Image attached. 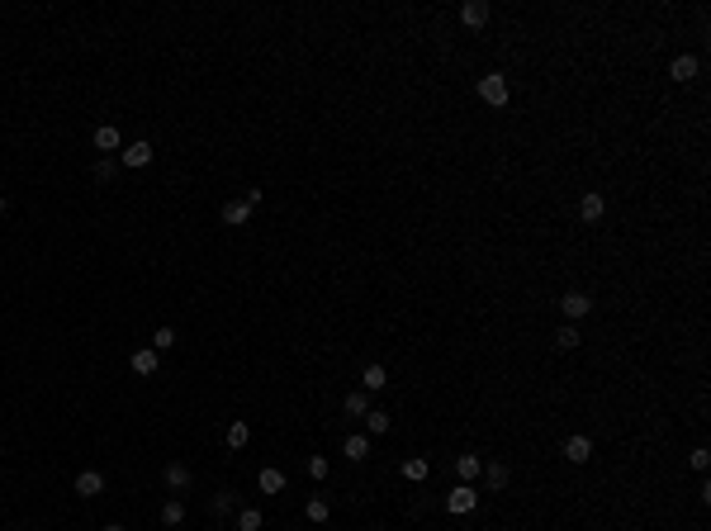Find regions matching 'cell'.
<instances>
[{"label": "cell", "instance_id": "obj_21", "mask_svg": "<svg viewBox=\"0 0 711 531\" xmlns=\"http://www.w3.org/2000/svg\"><path fill=\"white\" fill-rule=\"evenodd\" d=\"M161 522H166V527H180V522H185V503L166 498V503H161Z\"/></svg>", "mask_w": 711, "mask_h": 531}, {"label": "cell", "instance_id": "obj_11", "mask_svg": "<svg viewBox=\"0 0 711 531\" xmlns=\"http://www.w3.org/2000/svg\"><path fill=\"white\" fill-rule=\"evenodd\" d=\"M565 455H569V465H584L588 455H593V441H588V437H569L565 441Z\"/></svg>", "mask_w": 711, "mask_h": 531}, {"label": "cell", "instance_id": "obj_18", "mask_svg": "<svg viewBox=\"0 0 711 531\" xmlns=\"http://www.w3.org/2000/svg\"><path fill=\"white\" fill-rule=\"evenodd\" d=\"M342 455H347V460H365V455H370V437H347L342 441Z\"/></svg>", "mask_w": 711, "mask_h": 531}, {"label": "cell", "instance_id": "obj_28", "mask_svg": "<svg viewBox=\"0 0 711 531\" xmlns=\"http://www.w3.org/2000/svg\"><path fill=\"white\" fill-rule=\"evenodd\" d=\"M228 508H233V493H228V489H223V493H214V498H209V513H214V517H223V513H228Z\"/></svg>", "mask_w": 711, "mask_h": 531}, {"label": "cell", "instance_id": "obj_8", "mask_svg": "<svg viewBox=\"0 0 711 531\" xmlns=\"http://www.w3.org/2000/svg\"><path fill=\"white\" fill-rule=\"evenodd\" d=\"M602 214H607V200H602V195H584V200H579V219L584 223H598Z\"/></svg>", "mask_w": 711, "mask_h": 531}, {"label": "cell", "instance_id": "obj_14", "mask_svg": "<svg viewBox=\"0 0 711 531\" xmlns=\"http://www.w3.org/2000/svg\"><path fill=\"white\" fill-rule=\"evenodd\" d=\"M152 161V142H128L124 147V166H147Z\"/></svg>", "mask_w": 711, "mask_h": 531}, {"label": "cell", "instance_id": "obj_13", "mask_svg": "<svg viewBox=\"0 0 711 531\" xmlns=\"http://www.w3.org/2000/svg\"><path fill=\"white\" fill-rule=\"evenodd\" d=\"M342 413H351V418H365V413H370V394H365V389H351L347 399H342Z\"/></svg>", "mask_w": 711, "mask_h": 531}, {"label": "cell", "instance_id": "obj_4", "mask_svg": "<svg viewBox=\"0 0 711 531\" xmlns=\"http://www.w3.org/2000/svg\"><path fill=\"white\" fill-rule=\"evenodd\" d=\"M560 309H565V318H569V323H579V318H588V313H593V299L574 290V295H565V299H560Z\"/></svg>", "mask_w": 711, "mask_h": 531}, {"label": "cell", "instance_id": "obj_12", "mask_svg": "<svg viewBox=\"0 0 711 531\" xmlns=\"http://www.w3.org/2000/svg\"><path fill=\"white\" fill-rule=\"evenodd\" d=\"M256 484H261V493H284V469L266 465L261 474H256Z\"/></svg>", "mask_w": 711, "mask_h": 531}, {"label": "cell", "instance_id": "obj_27", "mask_svg": "<svg viewBox=\"0 0 711 531\" xmlns=\"http://www.w3.org/2000/svg\"><path fill=\"white\" fill-rule=\"evenodd\" d=\"M304 513H308V522H328L332 508H328V498H308V508H304Z\"/></svg>", "mask_w": 711, "mask_h": 531}, {"label": "cell", "instance_id": "obj_10", "mask_svg": "<svg viewBox=\"0 0 711 531\" xmlns=\"http://www.w3.org/2000/svg\"><path fill=\"white\" fill-rule=\"evenodd\" d=\"M456 474H460V484H470V479L484 474V460L479 455H456Z\"/></svg>", "mask_w": 711, "mask_h": 531}, {"label": "cell", "instance_id": "obj_5", "mask_svg": "<svg viewBox=\"0 0 711 531\" xmlns=\"http://www.w3.org/2000/svg\"><path fill=\"white\" fill-rule=\"evenodd\" d=\"M95 147H100V152H124V133H119V124H100V128H95Z\"/></svg>", "mask_w": 711, "mask_h": 531}, {"label": "cell", "instance_id": "obj_1", "mask_svg": "<svg viewBox=\"0 0 711 531\" xmlns=\"http://www.w3.org/2000/svg\"><path fill=\"white\" fill-rule=\"evenodd\" d=\"M507 76H498V72H489V76H479V100L484 105H493V110H503L507 105Z\"/></svg>", "mask_w": 711, "mask_h": 531}, {"label": "cell", "instance_id": "obj_15", "mask_svg": "<svg viewBox=\"0 0 711 531\" xmlns=\"http://www.w3.org/2000/svg\"><path fill=\"white\" fill-rule=\"evenodd\" d=\"M384 384H389V375H384V365H365V370H361V389H365V394L384 389Z\"/></svg>", "mask_w": 711, "mask_h": 531}, {"label": "cell", "instance_id": "obj_29", "mask_svg": "<svg viewBox=\"0 0 711 531\" xmlns=\"http://www.w3.org/2000/svg\"><path fill=\"white\" fill-rule=\"evenodd\" d=\"M308 474H313V479H328V455H308Z\"/></svg>", "mask_w": 711, "mask_h": 531}, {"label": "cell", "instance_id": "obj_20", "mask_svg": "<svg viewBox=\"0 0 711 531\" xmlns=\"http://www.w3.org/2000/svg\"><path fill=\"white\" fill-rule=\"evenodd\" d=\"M427 474H432V465H427L422 455H412V460H403V479H412V484H422Z\"/></svg>", "mask_w": 711, "mask_h": 531}, {"label": "cell", "instance_id": "obj_3", "mask_svg": "<svg viewBox=\"0 0 711 531\" xmlns=\"http://www.w3.org/2000/svg\"><path fill=\"white\" fill-rule=\"evenodd\" d=\"M489 15H493L489 0H465V5H460V24H465V29H484Z\"/></svg>", "mask_w": 711, "mask_h": 531}, {"label": "cell", "instance_id": "obj_23", "mask_svg": "<svg viewBox=\"0 0 711 531\" xmlns=\"http://www.w3.org/2000/svg\"><path fill=\"white\" fill-rule=\"evenodd\" d=\"M247 214H252V209H247L242 200H228V204H223V223H233V228H237V223H247Z\"/></svg>", "mask_w": 711, "mask_h": 531}, {"label": "cell", "instance_id": "obj_7", "mask_svg": "<svg viewBox=\"0 0 711 531\" xmlns=\"http://www.w3.org/2000/svg\"><path fill=\"white\" fill-rule=\"evenodd\" d=\"M697 72H702V62H697L693 52H678V57L669 62V76H674V81H693Z\"/></svg>", "mask_w": 711, "mask_h": 531}, {"label": "cell", "instance_id": "obj_16", "mask_svg": "<svg viewBox=\"0 0 711 531\" xmlns=\"http://www.w3.org/2000/svg\"><path fill=\"white\" fill-rule=\"evenodd\" d=\"M384 432H389V413H384V408H370V413H365V437H384Z\"/></svg>", "mask_w": 711, "mask_h": 531}, {"label": "cell", "instance_id": "obj_31", "mask_svg": "<svg viewBox=\"0 0 711 531\" xmlns=\"http://www.w3.org/2000/svg\"><path fill=\"white\" fill-rule=\"evenodd\" d=\"M711 465V451H707V446H697V451H693V469H707Z\"/></svg>", "mask_w": 711, "mask_h": 531}, {"label": "cell", "instance_id": "obj_22", "mask_svg": "<svg viewBox=\"0 0 711 531\" xmlns=\"http://www.w3.org/2000/svg\"><path fill=\"white\" fill-rule=\"evenodd\" d=\"M484 479H489V489H507V479H512V469L493 460V465H484Z\"/></svg>", "mask_w": 711, "mask_h": 531}, {"label": "cell", "instance_id": "obj_19", "mask_svg": "<svg viewBox=\"0 0 711 531\" xmlns=\"http://www.w3.org/2000/svg\"><path fill=\"white\" fill-rule=\"evenodd\" d=\"M166 489H190V465L171 460V465H166Z\"/></svg>", "mask_w": 711, "mask_h": 531}, {"label": "cell", "instance_id": "obj_34", "mask_svg": "<svg viewBox=\"0 0 711 531\" xmlns=\"http://www.w3.org/2000/svg\"><path fill=\"white\" fill-rule=\"evenodd\" d=\"M105 531H124V527H114V522H110V527H105Z\"/></svg>", "mask_w": 711, "mask_h": 531}, {"label": "cell", "instance_id": "obj_17", "mask_svg": "<svg viewBox=\"0 0 711 531\" xmlns=\"http://www.w3.org/2000/svg\"><path fill=\"white\" fill-rule=\"evenodd\" d=\"M247 441H252V427H247L242 418H233V422H228V446H233V451H242Z\"/></svg>", "mask_w": 711, "mask_h": 531}, {"label": "cell", "instance_id": "obj_6", "mask_svg": "<svg viewBox=\"0 0 711 531\" xmlns=\"http://www.w3.org/2000/svg\"><path fill=\"white\" fill-rule=\"evenodd\" d=\"M76 493L81 498H100V493H105V474H100V469H81L76 474Z\"/></svg>", "mask_w": 711, "mask_h": 531}, {"label": "cell", "instance_id": "obj_30", "mask_svg": "<svg viewBox=\"0 0 711 531\" xmlns=\"http://www.w3.org/2000/svg\"><path fill=\"white\" fill-rule=\"evenodd\" d=\"M110 176H114V161H110V156H100V161H95V181H110Z\"/></svg>", "mask_w": 711, "mask_h": 531}, {"label": "cell", "instance_id": "obj_2", "mask_svg": "<svg viewBox=\"0 0 711 531\" xmlns=\"http://www.w3.org/2000/svg\"><path fill=\"white\" fill-rule=\"evenodd\" d=\"M474 508H479V493H474V484H456L451 493H446V513L465 517V513H474Z\"/></svg>", "mask_w": 711, "mask_h": 531}, {"label": "cell", "instance_id": "obj_26", "mask_svg": "<svg viewBox=\"0 0 711 531\" xmlns=\"http://www.w3.org/2000/svg\"><path fill=\"white\" fill-rule=\"evenodd\" d=\"M237 531H261V513H256V508H242V513H237Z\"/></svg>", "mask_w": 711, "mask_h": 531}, {"label": "cell", "instance_id": "obj_24", "mask_svg": "<svg viewBox=\"0 0 711 531\" xmlns=\"http://www.w3.org/2000/svg\"><path fill=\"white\" fill-rule=\"evenodd\" d=\"M579 342H584V337H579V328H574V323H565V328L555 332V346H560V351H574Z\"/></svg>", "mask_w": 711, "mask_h": 531}, {"label": "cell", "instance_id": "obj_32", "mask_svg": "<svg viewBox=\"0 0 711 531\" xmlns=\"http://www.w3.org/2000/svg\"><path fill=\"white\" fill-rule=\"evenodd\" d=\"M261 200H266V190H247V195H242V204H247V209H256Z\"/></svg>", "mask_w": 711, "mask_h": 531}, {"label": "cell", "instance_id": "obj_9", "mask_svg": "<svg viewBox=\"0 0 711 531\" xmlns=\"http://www.w3.org/2000/svg\"><path fill=\"white\" fill-rule=\"evenodd\" d=\"M161 356L152 351V346H142V351H133V375H157Z\"/></svg>", "mask_w": 711, "mask_h": 531}, {"label": "cell", "instance_id": "obj_33", "mask_svg": "<svg viewBox=\"0 0 711 531\" xmlns=\"http://www.w3.org/2000/svg\"><path fill=\"white\" fill-rule=\"evenodd\" d=\"M5 209H10V200H5V195H0V214H5Z\"/></svg>", "mask_w": 711, "mask_h": 531}, {"label": "cell", "instance_id": "obj_25", "mask_svg": "<svg viewBox=\"0 0 711 531\" xmlns=\"http://www.w3.org/2000/svg\"><path fill=\"white\" fill-rule=\"evenodd\" d=\"M171 346H175V328H157V332H152V351H157V356H161V351H171Z\"/></svg>", "mask_w": 711, "mask_h": 531}]
</instances>
